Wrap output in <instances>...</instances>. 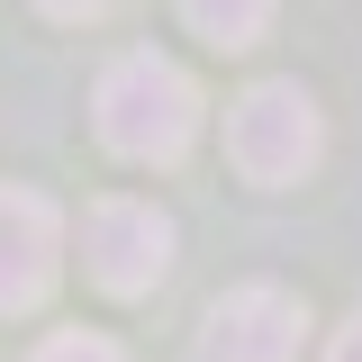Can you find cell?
<instances>
[{
    "instance_id": "6",
    "label": "cell",
    "mask_w": 362,
    "mask_h": 362,
    "mask_svg": "<svg viewBox=\"0 0 362 362\" xmlns=\"http://www.w3.org/2000/svg\"><path fill=\"white\" fill-rule=\"evenodd\" d=\"M181 18H190L209 45H263L272 0H181Z\"/></svg>"
},
{
    "instance_id": "5",
    "label": "cell",
    "mask_w": 362,
    "mask_h": 362,
    "mask_svg": "<svg viewBox=\"0 0 362 362\" xmlns=\"http://www.w3.org/2000/svg\"><path fill=\"white\" fill-rule=\"evenodd\" d=\"M54 272H64V209L28 181H0V317L37 308Z\"/></svg>"
},
{
    "instance_id": "3",
    "label": "cell",
    "mask_w": 362,
    "mask_h": 362,
    "mask_svg": "<svg viewBox=\"0 0 362 362\" xmlns=\"http://www.w3.org/2000/svg\"><path fill=\"white\" fill-rule=\"evenodd\" d=\"M82 272L109 299H145L173 272V218L154 199H90L82 209Z\"/></svg>"
},
{
    "instance_id": "8",
    "label": "cell",
    "mask_w": 362,
    "mask_h": 362,
    "mask_svg": "<svg viewBox=\"0 0 362 362\" xmlns=\"http://www.w3.org/2000/svg\"><path fill=\"white\" fill-rule=\"evenodd\" d=\"M326 362H362V317L344 326V335H335V344H326Z\"/></svg>"
},
{
    "instance_id": "9",
    "label": "cell",
    "mask_w": 362,
    "mask_h": 362,
    "mask_svg": "<svg viewBox=\"0 0 362 362\" xmlns=\"http://www.w3.org/2000/svg\"><path fill=\"white\" fill-rule=\"evenodd\" d=\"M45 18H100V0H37Z\"/></svg>"
},
{
    "instance_id": "2",
    "label": "cell",
    "mask_w": 362,
    "mask_h": 362,
    "mask_svg": "<svg viewBox=\"0 0 362 362\" xmlns=\"http://www.w3.org/2000/svg\"><path fill=\"white\" fill-rule=\"evenodd\" d=\"M317 154H326V118H317V100L299 82H254L226 109V163L245 181L290 190V181L317 173Z\"/></svg>"
},
{
    "instance_id": "7",
    "label": "cell",
    "mask_w": 362,
    "mask_h": 362,
    "mask_svg": "<svg viewBox=\"0 0 362 362\" xmlns=\"http://www.w3.org/2000/svg\"><path fill=\"white\" fill-rule=\"evenodd\" d=\"M37 362H127V354H118L109 335H54V344H45Z\"/></svg>"
},
{
    "instance_id": "4",
    "label": "cell",
    "mask_w": 362,
    "mask_h": 362,
    "mask_svg": "<svg viewBox=\"0 0 362 362\" xmlns=\"http://www.w3.org/2000/svg\"><path fill=\"white\" fill-rule=\"evenodd\" d=\"M308 335V308L281 281H245L199 317V362H290Z\"/></svg>"
},
{
    "instance_id": "1",
    "label": "cell",
    "mask_w": 362,
    "mask_h": 362,
    "mask_svg": "<svg viewBox=\"0 0 362 362\" xmlns=\"http://www.w3.org/2000/svg\"><path fill=\"white\" fill-rule=\"evenodd\" d=\"M90 109H100V145L127 163H181L199 136V82L173 54H118Z\"/></svg>"
}]
</instances>
